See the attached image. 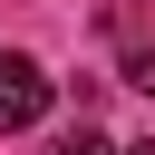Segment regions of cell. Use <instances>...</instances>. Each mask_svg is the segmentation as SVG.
<instances>
[{"mask_svg": "<svg viewBox=\"0 0 155 155\" xmlns=\"http://www.w3.org/2000/svg\"><path fill=\"white\" fill-rule=\"evenodd\" d=\"M48 97H58V78H48L39 58H19V48H0V136L39 126V116H48Z\"/></svg>", "mask_w": 155, "mask_h": 155, "instance_id": "obj_1", "label": "cell"}, {"mask_svg": "<svg viewBox=\"0 0 155 155\" xmlns=\"http://www.w3.org/2000/svg\"><path fill=\"white\" fill-rule=\"evenodd\" d=\"M48 155H126V145H116V136H97V126H68Z\"/></svg>", "mask_w": 155, "mask_h": 155, "instance_id": "obj_2", "label": "cell"}, {"mask_svg": "<svg viewBox=\"0 0 155 155\" xmlns=\"http://www.w3.org/2000/svg\"><path fill=\"white\" fill-rule=\"evenodd\" d=\"M126 87H145V97H155V48H136V58H126Z\"/></svg>", "mask_w": 155, "mask_h": 155, "instance_id": "obj_3", "label": "cell"}, {"mask_svg": "<svg viewBox=\"0 0 155 155\" xmlns=\"http://www.w3.org/2000/svg\"><path fill=\"white\" fill-rule=\"evenodd\" d=\"M126 155H155V136H145V145H126Z\"/></svg>", "mask_w": 155, "mask_h": 155, "instance_id": "obj_4", "label": "cell"}]
</instances>
